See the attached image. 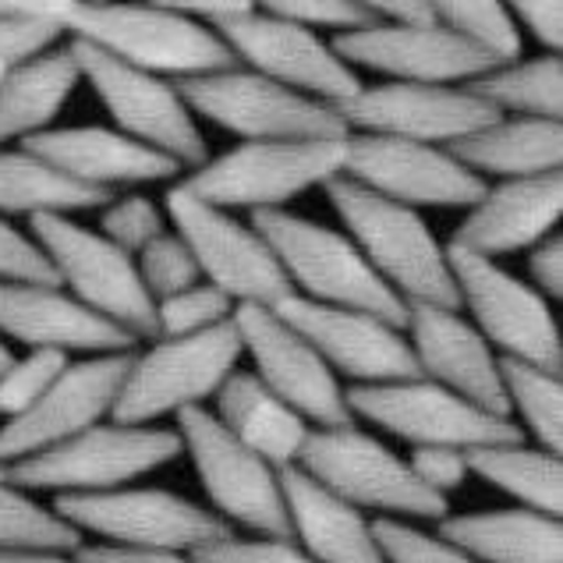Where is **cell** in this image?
Returning a JSON list of instances; mask_svg holds the SVG:
<instances>
[{
  "label": "cell",
  "instance_id": "18",
  "mask_svg": "<svg viewBox=\"0 0 563 563\" xmlns=\"http://www.w3.org/2000/svg\"><path fill=\"white\" fill-rule=\"evenodd\" d=\"M351 135H379L450 150L454 142L489 128L496 110L482 103L468 86H411L379 82L362 86L347 103L333 107Z\"/></svg>",
  "mask_w": 563,
  "mask_h": 563
},
{
  "label": "cell",
  "instance_id": "11",
  "mask_svg": "<svg viewBox=\"0 0 563 563\" xmlns=\"http://www.w3.org/2000/svg\"><path fill=\"white\" fill-rule=\"evenodd\" d=\"M191 118L238 135L241 142H341L351 139L333 107L298 96L249 68L178 82Z\"/></svg>",
  "mask_w": 563,
  "mask_h": 563
},
{
  "label": "cell",
  "instance_id": "34",
  "mask_svg": "<svg viewBox=\"0 0 563 563\" xmlns=\"http://www.w3.org/2000/svg\"><path fill=\"white\" fill-rule=\"evenodd\" d=\"M468 92L489 103L500 118L563 124V57L539 54L532 60L496 64L472 78Z\"/></svg>",
  "mask_w": 563,
  "mask_h": 563
},
{
  "label": "cell",
  "instance_id": "30",
  "mask_svg": "<svg viewBox=\"0 0 563 563\" xmlns=\"http://www.w3.org/2000/svg\"><path fill=\"white\" fill-rule=\"evenodd\" d=\"M478 181H525L563 174V124L496 118L489 128L446 150Z\"/></svg>",
  "mask_w": 563,
  "mask_h": 563
},
{
  "label": "cell",
  "instance_id": "49",
  "mask_svg": "<svg viewBox=\"0 0 563 563\" xmlns=\"http://www.w3.org/2000/svg\"><path fill=\"white\" fill-rule=\"evenodd\" d=\"M528 284H532L545 301L563 298V238L560 234L545 238L542 245L528 252Z\"/></svg>",
  "mask_w": 563,
  "mask_h": 563
},
{
  "label": "cell",
  "instance_id": "2",
  "mask_svg": "<svg viewBox=\"0 0 563 563\" xmlns=\"http://www.w3.org/2000/svg\"><path fill=\"white\" fill-rule=\"evenodd\" d=\"M333 213L344 220V234L373 266L376 277L408 305L457 309L454 277H450L446 245L432 234L422 213L386 202L347 178H333L327 188Z\"/></svg>",
  "mask_w": 563,
  "mask_h": 563
},
{
  "label": "cell",
  "instance_id": "48",
  "mask_svg": "<svg viewBox=\"0 0 563 563\" xmlns=\"http://www.w3.org/2000/svg\"><path fill=\"white\" fill-rule=\"evenodd\" d=\"M518 29L532 32V40L542 46L545 54L560 57L563 51V4L560 0H518V4H507Z\"/></svg>",
  "mask_w": 563,
  "mask_h": 563
},
{
  "label": "cell",
  "instance_id": "13",
  "mask_svg": "<svg viewBox=\"0 0 563 563\" xmlns=\"http://www.w3.org/2000/svg\"><path fill=\"white\" fill-rule=\"evenodd\" d=\"M68 51L78 64L82 82L92 86V92L107 107L114 132L174 159L181 170H199L206 164V135L185 107L178 82L128 68V64L100 54L82 40H68Z\"/></svg>",
  "mask_w": 563,
  "mask_h": 563
},
{
  "label": "cell",
  "instance_id": "27",
  "mask_svg": "<svg viewBox=\"0 0 563 563\" xmlns=\"http://www.w3.org/2000/svg\"><path fill=\"white\" fill-rule=\"evenodd\" d=\"M280 489L291 539L312 563H386L362 510L319 489L301 468L280 472Z\"/></svg>",
  "mask_w": 563,
  "mask_h": 563
},
{
  "label": "cell",
  "instance_id": "42",
  "mask_svg": "<svg viewBox=\"0 0 563 563\" xmlns=\"http://www.w3.org/2000/svg\"><path fill=\"white\" fill-rule=\"evenodd\" d=\"M263 8L277 14V19H287L316 32V36L330 32V40L379 25L373 8H368V0H273V4H263Z\"/></svg>",
  "mask_w": 563,
  "mask_h": 563
},
{
  "label": "cell",
  "instance_id": "17",
  "mask_svg": "<svg viewBox=\"0 0 563 563\" xmlns=\"http://www.w3.org/2000/svg\"><path fill=\"white\" fill-rule=\"evenodd\" d=\"M217 36L231 46L238 68H249L316 103L341 107L362 89L358 71H351L323 36L277 19L263 4L241 14L238 22L217 29Z\"/></svg>",
  "mask_w": 563,
  "mask_h": 563
},
{
  "label": "cell",
  "instance_id": "53",
  "mask_svg": "<svg viewBox=\"0 0 563 563\" xmlns=\"http://www.w3.org/2000/svg\"><path fill=\"white\" fill-rule=\"evenodd\" d=\"M71 0H0V19H22V22H43L57 25L64 32Z\"/></svg>",
  "mask_w": 563,
  "mask_h": 563
},
{
  "label": "cell",
  "instance_id": "26",
  "mask_svg": "<svg viewBox=\"0 0 563 563\" xmlns=\"http://www.w3.org/2000/svg\"><path fill=\"white\" fill-rule=\"evenodd\" d=\"M0 341H19L29 351H60V355H114L135 351V336L103 323L82 309L60 287L0 284Z\"/></svg>",
  "mask_w": 563,
  "mask_h": 563
},
{
  "label": "cell",
  "instance_id": "32",
  "mask_svg": "<svg viewBox=\"0 0 563 563\" xmlns=\"http://www.w3.org/2000/svg\"><path fill=\"white\" fill-rule=\"evenodd\" d=\"M110 191H92L64 178L40 156L19 150H0V217H75L103 209Z\"/></svg>",
  "mask_w": 563,
  "mask_h": 563
},
{
  "label": "cell",
  "instance_id": "45",
  "mask_svg": "<svg viewBox=\"0 0 563 563\" xmlns=\"http://www.w3.org/2000/svg\"><path fill=\"white\" fill-rule=\"evenodd\" d=\"M191 556L199 563H312L298 550L295 539H241L238 532Z\"/></svg>",
  "mask_w": 563,
  "mask_h": 563
},
{
  "label": "cell",
  "instance_id": "21",
  "mask_svg": "<svg viewBox=\"0 0 563 563\" xmlns=\"http://www.w3.org/2000/svg\"><path fill=\"white\" fill-rule=\"evenodd\" d=\"M277 312L287 327L312 344V351L336 379H351L355 386L418 379V365L405 330L383 323L376 316L316 305L295 295L284 298Z\"/></svg>",
  "mask_w": 563,
  "mask_h": 563
},
{
  "label": "cell",
  "instance_id": "1",
  "mask_svg": "<svg viewBox=\"0 0 563 563\" xmlns=\"http://www.w3.org/2000/svg\"><path fill=\"white\" fill-rule=\"evenodd\" d=\"M64 36L82 40L128 68L167 78V82H188V78L238 68L231 46L213 29L170 11L164 0L156 4L71 0Z\"/></svg>",
  "mask_w": 563,
  "mask_h": 563
},
{
  "label": "cell",
  "instance_id": "40",
  "mask_svg": "<svg viewBox=\"0 0 563 563\" xmlns=\"http://www.w3.org/2000/svg\"><path fill=\"white\" fill-rule=\"evenodd\" d=\"M100 234L124 255H135L153 245L159 234H167V213L150 196H114L100 213Z\"/></svg>",
  "mask_w": 563,
  "mask_h": 563
},
{
  "label": "cell",
  "instance_id": "20",
  "mask_svg": "<svg viewBox=\"0 0 563 563\" xmlns=\"http://www.w3.org/2000/svg\"><path fill=\"white\" fill-rule=\"evenodd\" d=\"M373 196L408 209H472L489 185L468 174L454 156L418 142L351 135L344 174Z\"/></svg>",
  "mask_w": 563,
  "mask_h": 563
},
{
  "label": "cell",
  "instance_id": "16",
  "mask_svg": "<svg viewBox=\"0 0 563 563\" xmlns=\"http://www.w3.org/2000/svg\"><path fill=\"white\" fill-rule=\"evenodd\" d=\"M234 330L241 341V355L252 358V376L269 394H277L287 408L298 411L309 429L355 426L341 379L330 373L298 330L284 323L277 309L238 305Z\"/></svg>",
  "mask_w": 563,
  "mask_h": 563
},
{
  "label": "cell",
  "instance_id": "6",
  "mask_svg": "<svg viewBox=\"0 0 563 563\" xmlns=\"http://www.w3.org/2000/svg\"><path fill=\"white\" fill-rule=\"evenodd\" d=\"M185 454L178 429L164 426H121L100 422L60 446L19 461L8 468V482L25 493L96 496L132 486Z\"/></svg>",
  "mask_w": 563,
  "mask_h": 563
},
{
  "label": "cell",
  "instance_id": "19",
  "mask_svg": "<svg viewBox=\"0 0 563 563\" xmlns=\"http://www.w3.org/2000/svg\"><path fill=\"white\" fill-rule=\"evenodd\" d=\"M132 355L135 351H114V355L68 362V368L36 405L0 426V464L11 468V464L36 457L43 450L82 437L86 429L114 415Z\"/></svg>",
  "mask_w": 563,
  "mask_h": 563
},
{
  "label": "cell",
  "instance_id": "23",
  "mask_svg": "<svg viewBox=\"0 0 563 563\" xmlns=\"http://www.w3.org/2000/svg\"><path fill=\"white\" fill-rule=\"evenodd\" d=\"M327 43L351 71H376L390 82L411 86H468L472 78L493 68L489 57L472 51L443 25H373L365 32H351V36H333Z\"/></svg>",
  "mask_w": 563,
  "mask_h": 563
},
{
  "label": "cell",
  "instance_id": "4",
  "mask_svg": "<svg viewBox=\"0 0 563 563\" xmlns=\"http://www.w3.org/2000/svg\"><path fill=\"white\" fill-rule=\"evenodd\" d=\"M298 468L319 489L355 510H376L386 521H443L450 504L429 493L408 468V461L368 437L358 426L347 429H312Z\"/></svg>",
  "mask_w": 563,
  "mask_h": 563
},
{
  "label": "cell",
  "instance_id": "10",
  "mask_svg": "<svg viewBox=\"0 0 563 563\" xmlns=\"http://www.w3.org/2000/svg\"><path fill=\"white\" fill-rule=\"evenodd\" d=\"M450 277L457 305L472 312L468 323L482 333L500 358L536 365L542 373L563 376V336L560 323L532 284L514 277L493 260L446 245Z\"/></svg>",
  "mask_w": 563,
  "mask_h": 563
},
{
  "label": "cell",
  "instance_id": "5",
  "mask_svg": "<svg viewBox=\"0 0 563 563\" xmlns=\"http://www.w3.org/2000/svg\"><path fill=\"white\" fill-rule=\"evenodd\" d=\"M347 139L341 142H238L209 156L181 181L191 196L217 209L284 213L305 191L327 188L344 174Z\"/></svg>",
  "mask_w": 563,
  "mask_h": 563
},
{
  "label": "cell",
  "instance_id": "38",
  "mask_svg": "<svg viewBox=\"0 0 563 563\" xmlns=\"http://www.w3.org/2000/svg\"><path fill=\"white\" fill-rule=\"evenodd\" d=\"M238 305L217 291L213 284H196L188 291L156 301V336L153 341H174V336H196L231 323Z\"/></svg>",
  "mask_w": 563,
  "mask_h": 563
},
{
  "label": "cell",
  "instance_id": "31",
  "mask_svg": "<svg viewBox=\"0 0 563 563\" xmlns=\"http://www.w3.org/2000/svg\"><path fill=\"white\" fill-rule=\"evenodd\" d=\"M82 86L68 43L0 75V150L51 132L64 103Z\"/></svg>",
  "mask_w": 563,
  "mask_h": 563
},
{
  "label": "cell",
  "instance_id": "12",
  "mask_svg": "<svg viewBox=\"0 0 563 563\" xmlns=\"http://www.w3.org/2000/svg\"><path fill=\"white\" fill-rule=\"evenodd\" d=\"M174 429L199 475L209 514H217L231 532L245 528L255 539H291L280 472L241 446L206 408L178 415Z\"/></svg>",
  "mask_w": 563,
  "mask_h": 563
},
{
  "label": "cell",
  "instance_id": "56",
  "mask_svg": "<svg viewBox=\"0 0 563 563\" xmlns=\"http://www.w3.org/2000/svg\"><path fill=\"white\" fill-rule=\"evenodd\" d=\"M0 478H8V468H4V464H0Z\"/></svg>",
  "mask_w": 563,
  "mask_h": 563
},
{
  "label": "cell",
  "instance_id": "52",
  "mask_svg": "<svg viewBox=\"0 0 563 563\" xmlns=\"http://www.w3.org/2000/svg\"><path fill=\"white\" fill-rule=\"evenodd\" d=\"M78 563H199L188 553H135V550H114V545L86 542L75 550Z\"/></svg>",
  "mask_w": 563,
  "mask_h": 563
},
{
  "label": "cell",
  "instance_id": "47",
  "mask_svg": "<svg viewBox=\"0 0 563 563\" xmlns=\"http://www.w3.org/2000/svg\"><path fill=\"white\" fill-rule=\"evenodd\" d=\"M60 40H64V32L57 25L0 19V68H19L25 60L51 54L60 46Z\"/></svg>",
  "mask_w": 563,
  "mask_h": 563
},
{
  "label": "cell",
  "instance_id": "43",
  "mask_svg": "<svg viewBox=\"0 0 563 563\" xmlns=\"http://www.w3.org/2000/svg\"><path fill=\"white\" fill-rule=\"evenodd\" d=\"M373 536L386 563H475L454 542H446L437 532H426V528H415L408 521L376 518Z\"/></svg>",
  "mask_w": 563,
  "mask_h": 563
},
{
  "label": "cell",
  "instance_id": "9",
  "mask_svg": "<svg viewBox=\"0 0 563 563\" xmlns=\"http://www.w3.org/2000/svg\"><path fill=\"white\" fill-rule=\"evenodd\" d=\"M54 510L78 536L135 553H199L234 532L202 504L167 489H114L96 496H57Z\"/></svg>",
  "mask_w": 563,
  "mask_h": 563
},
{
  "label": "cell",
  "instance_id": "8",
  "mask_svg": "<svg viewBox=\"0 0 563 563\" xmlns=\"http://www.w3.org/2000/svg\"><path fill=\"white\" fill-rule=\"evenodd\" d=\"M29 228L64 295L135 341H153L156 305L139 280L132 255L75 217H36Z\"/></svg>",
  "mask_w": 563,
  "mask_h": 563
},
{
  "label": "cell",
  "instance_id": "39",
  "mask_svg": "<svg viewBox=\"0 0 563 563\" xmlns=\"http://www.w3.org/2000/svg\"><path fill=\"white\" fill-rule=\"evenodd\" d=\"M135 269H139V280H142V287H146V295L153 298V305L202 284L196 260H191L185 241L174 231L159 234L153 245L142 249L135 255Z\"/></svg>",
  "mask_w": 563,
  "mask_h": 563
},
{
  "label": "cell",
  "instance_id": "57",
  "mask_svg": "<svg viewBox=\"0 0 563 563\" xmlns=\"http://www.w3.org/2000/svg\"><path fill=\"white\" fill-rule=\"evenodd\" d=\"M4 71H8V68H0V75H4Z\"/></svg>",
  "mask_w": 563,
  "mask_h": 563
},
{
  "label": "cell",
  "instance_id": "54",
  "mask_svg": "<svg viewBox=\"0 0 563 563\" xmlns=\"http://www.w3.org/2000/svg\"><path fill=\"white\" fill-rule=\"evenodd\" d=\"M0 563H78L75 553L54 550H22V553H0Z\"/></svg>",
  "mask_w": 563,
  "mask_h": 563
},
{
  "label": "cell",
  "instance_id": "24",
  "mask_svg": "<svg viewBox=\"0 0 563 563\" xmlns=\"http://www.w3.org/2000/svg\"><path fill=\"white\" fill-rule=\"evenodd\" d=\"M22 150L60 170L68 181L92 191H110V196H118L121 188L174 181L181 174L174 159L139 146L103 124L51 128V132L22 142Z\"/></svg>",
  "mask_w": 563,
  "mask_h": 563
},
{
  "label": "cell",
  "instance_id": "3",
  "mask_svg": "<svg viewBox=\"0 0 563 563\" xmlns=\"http://www.w3.org/2000/svg\"><path fill=\"white\" fill-rule=\"evenodd\" d=\"M252 228L269 245L295 298L365 312L405 330L408 305L376 277L373 266L362 260V252L351 245L344 231L298 217L291 209H284V213H255Z\"/></svg>",
  "mask_w": 563,
  "mask_h": 563
},
{
  "label": "cell",
  "instance_id": "35",
  "mask_svg": "<svg viewBox=\"0 0 563 563\" xmlns=\"http://www.w3.org/2000/svg\"><path fill=\"white\" fill-rule=\"evenodd\" d=\"M510 422L536 437L545 454L563 457V379L536 365L500 358Z\"/></svg>",
  "mask_w": 563,
  "mask_h": 563
},
{
  "label": "cell",
  "instance_id": "14",
  "mask_svg": "<svg viewBox=\"0 0 563 563\" xmlns=\"http://www.w3.org/2000/svg\"><path fill=\"white\" fill-rule=\"evenodd\" d=\"M164 213L174 234L185 241V249L196 260L199 277L228 295L234 305L277 309L284 298H291V284L284 280L260 231L234 220L228 209L202 202L178 181L167 191Z\"/></svg>",
  "mask_w": 563,
  "mask_h": 563
},
{
  "label": "cell",
  "instance_id": "33",
  "mask_svg": "<svg viewBox=\"0 0 563 563\" xmlns=\"http://www.w3.org/2000/svg\"><path fill=\"white\" fill-rule=\"evenodd\" d=\"M468 468L486 486L510 496L514 507L556 518L563 514V457L545 454L539 446L504 443L468 450Z\"/></svg>",
  "mask_w": 563,
  "mask_h": 563
},
{
  "label": "cell",
  "instance_id": "55",
  "mask_svg": "<svg viewBox=\"0 0 563 563\" xmlns=\"http://www.w3.org/2000/svg\"><path fill=\"white\" fill-rule=\"evenodd\" d=\"M14 362V355H11V351H8V344L4 341H0V373H4V368Z\"/></svg>",
  "mask_w": 563,
  "mask_h": 563
},
{
  "label": "cell",
  "instance_id": "37",
  "mask_svg": "<svg viewBox=\"0 0 563 563\" xmlns=\"http://www.w3.org/2000/svg\"><path fill=\"white\" fill-rule=\"evenodd\" d=\"M440 25L496 64L521 60V29L500 0H437Z\"/></svg>",
  "mask_w": 563,
  "mask_h": 563
},
{
  "label": "cell",
  "instance_id": "41",
  "mask_svg": "<svg viewBox=\"0 0 563 563\" xmlns=\"http://www.w3.org/2000/svg\"><path fill=\"white\" fill-rule=\"evenodd\" d=\"M68 362L71 358L60 355V351H29L25 358H14L0 373V418L11 422V418L25 415L51 390L54 379L68 368Z\"/></svg>",
  "mask_w": 563,
  "mask_h": 563
},
{
  "label": "cell",
  "instance_id": "50",
  "mask_svg": "<svg viewBox=\"0 0 563 563\" xmlns=\"http://www.w3.org/2000/svg\"><path fill=\"white\" fill-rule=\"evenodd\" d=\"M164 4L170 11L185 14V19H191V22L213 29V32L238 22L241 14H249L255 8V4H249V0H164Z\"/></svg>",
  "mask_w": 563,
  "mask_h": 563
},
{
  "label": "cell",
  "instance_id": "51",
  "mask_svg": "<svg viewBox=\"0 0 563 563\" xmlns=\"http://www.w3.org/2000/svg\"><path fill=\"white\" fill-rule=\"evenodd\" d=\"M368 8H373L379 25H400V29L440 25L437 0H368Z\"/></svg>",
  "mask_w": 563,
  "mask_h": 563
},
{
  "label": "cell",
  "instance_id": "46",
  "mask_svg": "<svg viewBox=\"0 0 563 563\" xmlns=\"http://www.w3.org/2000/svg\"><path fill=\"white\" fill-rule=\"evenodd\" d=\"M411 475L422 482L429 493L437 496H446L457 493L464 482L472 478V468H468V454L464 450H450V446H418L405 457Z\"/></svg>",
  "mask_w": 563,
  "mask_h": 563
},
{
  "label": "cell",
  "instance_id": "22",
  "mask_svg": "<svg viewBox=\"0 0 563 563\" xmlns=\"http://www.w3.org/2000/svg\"><path fill=\"white\" fill-rule=\"evenodd\" d=\"M405 336L418 376L496 418H510L500 355L482 341V333L457 309L411 305Z\"/></svg>",
  "mask_w": 563,
  "mask_h": 563
},
{
  "label": "cell",
  "instance_id": "44",
  "mask_svg": "<svg viewBox=\"0 0 563 563\" xmlns=\"http://www.w3.org/2000/svg\"><path fill=\"white\" fill-rule=\"evenodd\" d=\"M0 284H40L57 287V277L32 234H22L11 220L0 217Z\"/></svg>",
  "mask_w": 563,
  "mask_h": 563
},
{
  "label": "cell",
  "instance_id": "29",
  "mask_svg": "<svg viewBox=\"0 0 563 563\" xmlns=\"http://www.w3.org/2000/svg\"><path fill=\"white\" fill-rule=\"evenodd\" d=\"M437 536L475 563H563V525L525 507L446 514Z\"/></svg>",
  "mask_w": 563,
  "mask_h": 563
},
{
  "label": "cell",
  "instance_id": "15",
  "mask_svg": "<svg viewBox=\"0 0 563 563\" xmlns=\"http://www.w3.org/2000/svg\"><path fill=\"white\" fill-rule=\"evenodd\" d=\"M347 408L376 429L418 446H450V450H482L521 443L525 432L510 418H496L468 400L454 397L429 379H400L379 386H351Z\"/></svg>",
  "mask_w": 563,
  "mask_h": 563
},
{
  "label": "cell",
  "instance_id": "25",
  "mask_svg": "<svg viewBox=\"0 0 563 563\" xmlns=\"http://www.w3.org/2000/svg\"><path fill=\"white\" fill-rule=\"evenodd\" d=\"M563 217V174L525 181H496L482 199L464 209L450 245L472 252L478 260H500L514 252H532L553 238Z\"/></svg>",
  "mask_w": 563,
  "mask_h": 563
},
{
  "label": "cell",
  "instance_id": "28",
  "mask_svg": "<svg viewBox=\"0 0 563 563\" xmlns=\"http://www.w3.org/2000/svg\"><path fill=\"white\" fill-rule=\"evenodd\" d=\"M213 418L231 432V437L252 450L255 457H263L273 472L298 468V457L309 440V422L284 405L277 394H269L266 386L252 373H238L220 386L213 397Z\"/></svg>",
  "mask_w": 563,
  "mask_h": 563
},
{
  "label": "cell",
  "instance_id": "7",
  "mask_svg": "<svg viewBox=\"0 0 563 563\" xmlns=\"http://www.w3.org/2000/svg\"><path fill=\"white\" fill-rule=\"evenodd\" d=\"M241 341L234 319L196 336L153 341L135 351L110 422L156 426L159 418H178L206 408L217 390L238 373Z\"/></svg>",
  "mask_w": 563,
  "mask_h": 563
},
{
  "label": "cell",
  "instance_id": "36",
  "mask_svg": "<svg viewBox=\"0 0 563 563\" xmlns=\"http://www.w3.org/2000/svg\"><path fill=\"white\" fill-rule=\"evenodd\" d=\"M78 545H86V539L54 507L40 504L32 493L0 478V553H22V550L75 553Z\"/></svg>",
  "mask_w": 563,
  "mask_h": 563
}]
</instances>
